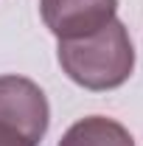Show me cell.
Masks as SVG:
<instances>
[{
	"mask_svg": "<svg viewBox=\"0 0 143 146\" xmlns=\"http://www.w3.org/2000/svg\"><path fill=\"white\" fill-rule=\"evenodd\" d=\"M59 65L84 90L101 93L121 87L135 70V48L126 25L115 17L95 34L59 39Z\"/></svg>",
	"mask_w": 143,
	"mask_h": 146,
	"instance_id": "obj_1",
	"label": "cell"
},
{
	"mask_svg": "<svg viewBox=\"0 0 143 146\" xmlns=\"http://www.w3.org/2000/svg\"><path fill=\"white\" fill-rule=\"evenodd\" d=\"M51 107L42 87L25 76H0V121L23 129L31 141H42L48 132Z\"/></svg>",
	"mask_w": 143,
	"mask_h": 146,
	"instance_id": "obj_2",
	"label": "cell"
},
{
	"mask_svg": "<svg viewBox=\"0 0 143 146\" xmlns=\"http://www.w3.org/2000/svg\"><path fill=\"white\" fill-rule=\"evenodd\" d=\"M118 0H39L45 28L56 39H79L95 34L115 20Z\"/></svg>",
	"mask_w": 143,
	"mask_h": 146,
	"instance_id": "obj_3",
	"label": "cell"
},
{
	"mask_svg": "<svg viewBox=\"0 0 143 146\" xmlns=\"http://www.w3.org/2000/svg\"><path fill=\"white\" fill-rule=\"evenodd\" d=\"M59 146H135V138L115 118L87 115L62 135Z\"/></svg>",
	"mask_w": 143,
	"mask_h": 146,
	"instance_id": "obj_4",
	"label": "cell"
},
{
	"mask_svg": "<svg viewBox=\"0 0 143 146\" xmlns=\"http://www.w3.org/2000/svg\"><path fill=\"white\" fill-rule=\"evenodd\" d=\"M0 146H39L36 141H31L23 129L11 127L6 121H0Z\"/></svg>",
	"mask_w": 143,
	"mask_h": 146,
	"instance_id": "obj_5",
	"label": "cell"
}]
</instances>
